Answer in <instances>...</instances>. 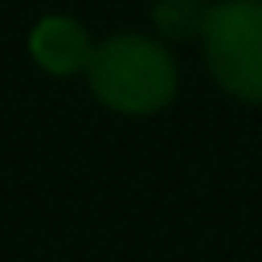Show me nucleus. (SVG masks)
Instances as JSON below:
<instances>
[{"instance_id": "f257e3e1", "label": "nucleus", "mask_w": 262, "mask_h": 262, "mask_svg": "<svg viewBox=\"0 0 262 262\" xmlns=\"http://www.w3.org/2000/svg\"><path fill=\"white\" fill-rule=\"evenodd\" d=\"M82 78L98 98V106L123 119H151L168 111L180 94L176 53L160 37L131 33V29L94 41V53Z\"/></svg>"}, {"instance_id": "f03ea898", "label": "nucleus", "mask_w": 262, "mask_h": 262, "mask_svg": "<svg viewBox=\"0 0 262 262\" xmlns=\"http://www.w3.org/2000/svg\"><path fill=\"white\" fill-rule=\"evenodd\" d=\"M196 45L225 98L262 106V0H213Z\"/></svg>"}, {"instance_id": "7ed1b4c3", "label": "nucleus", "mask_w": 262, "mask_h": 262, "mask_svg": "<svg viewBox=\"0 0 262 262\" xmlns=\"http://www.w3.org/2000/svg\"><path fill=\"white\" fill-rule=\"evenodd\" d=\"M94 53V37L78 16L49 12L29 29V57L49 74V78H74L86 74Z\"/></svg>"}, {"instance_id": "20e7f679", "label": "nucleus", "mask_w": 262, "mask_h": 262, "mask_svg": "<svg viewBox=\"0 0 262 262\" xmlns=\"http://www.w3.org/2000/svg\"><path fill=\"white\" fill-rule=\"evenodd\" d=\"M209 0H156L151 4V29L164 45L172 41H196L205 25Z\"/></svg>"}, {"instance_id": "39448f33", "label": "nucleus", "mask_w": 262, "mask_h": 262, "mask_svg": "<svg viewBox=\"0 0 262 262\" xmlns=\"http://www.w3.org/2000/svg\"><path fill=\"white\" fill-rule=\"evenodd\" d=\"M209 4H213V0H209Z\"/></svg>"}]
</instances>
